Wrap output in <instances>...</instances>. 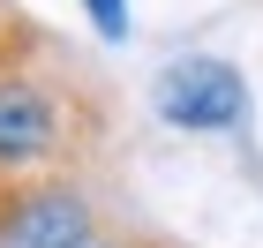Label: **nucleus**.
I'll return each mask as SVG.
<instances>
[{"mask_svg": "<svg viewBox=\"0 0 263 248\" xmlns=\"http://www.w3.org/2000/svg\"><path fill=\"white\" fill-rule=\"evenodd\" d=\"M151 105L173 128H233L248 113V83H241V68L211 61V53H188L151 83Z\"/></svg>", "mask_w": 263, "mask_h": 248, "instance_id": "nucleus-2", "label": "nucleus"}, {"mask_svg": "<svg viewBox=\"0 0 263 248\" xmlns=\"http://www.w3.org/2000/svg\"><path fill=\"white\" fill-rule=\"evenodd\" d=\"M90 248H105V241H90Z\"/></svg>", "mask_w": 263, "mask_h": 248, "instance_id": "nucleus-5", "label": "nucleus"}, {"mask_svg": "<svg viewBox=\"0 0 263 248\" xmlns=\"http://www.w3.org/2000/svg\"><path fill=\"white\" fill-rule=\"evenodd\" d=\"M23 53L30 45H8V30H0V165H38L76 150V121H68L61 90L30 75Z\"/></svg>", "mask_w": 263, "mask_h": 248, "instance_id": "nucleus-1", "label": "nucleus"}, {"mask_svg": "<svg viewBox=\"0 0 263 248\" xmlns=\"http://www.w3.org/2000/svg\"><path fill=\"white\" fill-rule=\"evenodd\" d=\"M90 23L98 38H128V0H90Z\"/></svg>", "mask_w": 263, "mask_h": 248, "instance_id": "nucleus-4", "label": "nucleus"}, {"mask_svg": "<svg viewBox=\"0 0 263 248\" xmlns=\"http://www.w3.org/2000/svg\"><path fill=\"white\" fill-rule=\"evenodd\" d=\"M98 218L68 181L0 188V248H90Z\"/></svg>", "mask_w": 263, "mask_h": 248, "instance_id": "nucleus-3", "label": "nucleus"}]
</instances>
